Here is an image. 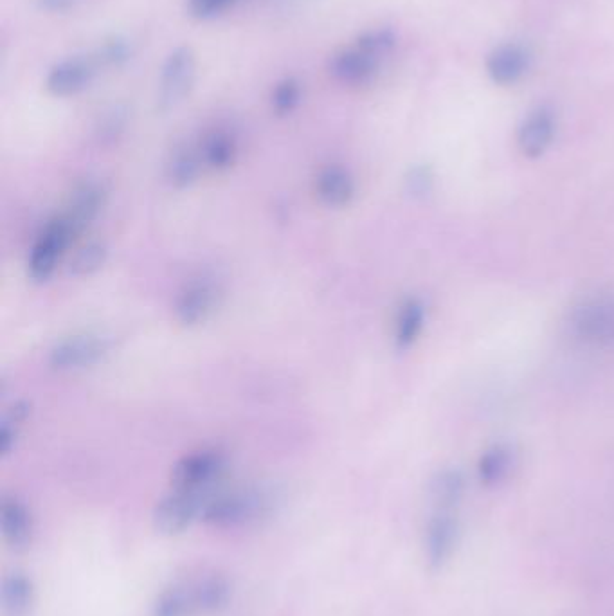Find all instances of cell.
Wrapping results in <instances>:
<instances>
[{"instance_id":"cell-9","label":"cell","mask_w":614,"mask_h":616,"mask_svg":"<svg viewBox=\"0 0 614 616\" xmlns=\"http://www.w3.org/2000/svg\"><path fill=\"white\" fill-rule=\"evenodd\" d=\"M382 65V58L353 42V46L344 47L330 56L326 69L335 82L346 87H362L379 76Z\"/></svg>"},{"instance_id":"cell-25","label":"cell","mask_w":614,"mask_h":616,"mask_svg":"<svg viewBox=\"0 0 614 616\" xmlns=\"http://www.w3.org/2000/svg\"><path fill=\"white\" fill-rule=\"evenodd\" d=\"M301 101H303V85L294 76H287L272 87L271 109L280 118L296 112Z\"/></svg>"},{"instance_id":"cell-2","label":"cell","mask_w":614,"mask_h":616,"mask_svg":"<svg viewBox=\"0 0 614 616\" xmlns=\"http://www.w3.org/2000/svg\"><path fill=\"white\" fill-rule=\"evenodd\" d=\"M197 80V55L190 46L173 47L164 58L155 105L161 114H168L181 107L190 98Z\"/></svg>"},{"instance_id":"cell-5","label":"cell","mask_w":614,"mask_h":616,"mask_svg":"<svg viewBox=\"0 0 614 616\" xmlns=\"http://www.w3.org/2000/svg\"><path fill=\"white\" fill-rule=\"evenodd\" d=\"M226 467V454L218 449H202V451L186 454L173 465L172 476H170L172 487L173 489L211 492V487L224 474Z\"/></svg>"},{"instance_id":"cell-14","label":"cell","mask_w":614,"mask_h":616,"mask_svg":"<svg viewBox=\"0 0 614 616\" xmlns=\"http://www.w3.org/2000/svg\"><path fill=\"white\" fill-rule=\"evenodd\" d=\"M314 190L317 199L328 208H346L355 197V181L341 164H328L317 172Z\"/></svg>"},{"instance_id":"cell-16","label":"cell","mask_w":614,"mask_h":616,"mask_svg":"<svg viewBox=\"0 0 614 616\" xmlns=\"http://www.w3.org/2000/svg\"><path fill=\"white\" fill-rule=\"evenodd\" d=\"M103 206H105V190L100 182H83L74 190L69 206L62 215L71 224L74 233L80 235L83 229H87L92 220L100 215Z\"/></svg>"},{"instance_id":"cell-1","label":"cell","mask_w":614,"mask_h":616,"mask_svg":"<svg viewBox=\"0 0 614 616\" xmlns=\"http://www.w3.org/2000/svg\"><path fill=\"white\" fill-rule=\"evenodd\" d=\"M278 503L274 490L263 485L211 492L200 519L218 530L253 525L272 514Z\"/></svg>"},{"instance_id":"cell-26","label":"cell","mask_w":614,"mask_h":616,"mask_svg":"<svg viewBox=\"0 0 614 616\" xmlns=\"http://www.w3.org/2000/svg\"><path fill=\"white\" fill-rule=\"evenodd\" d=\"M463 494V478L460 472L443 471L433 481V498L442 508L456 505Z\"/></svg>"},{"instance_id":"cell-3","label":"cell","mask_w":614,"mask_h":616,"mask_svg":"<svg viewBox=\"0 0 614 616\" xmlns=\"http://www.w3.org/2000/svg\"><path fill=\"white\" fill-rule=\"evenodd\" d=\"M74 233L64 215H58L47 222L31 247L28 258V276L37 283H44L55 274L65 249L73 244Z\"/></svg>"},{"instance_id":"cell-11","label":"cell","mask_w":614,"mask_h":616,"mask_svg":"<svg viewBox=\"0 0 614 616\" xmlns=\"http://www.w3.org/2000/svg\"><path fill=\"white\" fill-rule=\"evenodd\" d=\"M532 67L530 51L519 42L497 44L485 60V71L490 82L499 87H512L521 82Z\"/></svg>"},{"instance_id":"cell-23","label":"cell","mask_w":614,"mask_h":616,"mask_svg":"<svg viewBox=\"0 0 614 616\" xmlns=\"http://www.w3.org/2000/svg\"><path fill=\"white\" fill-rule=\"evenodd\" d=\"M134 44L125 37H110L103 40L100 46L92 51L96 64L100 65L101 71L121 69L134 58Z\"/></svg>"},{"instance_id":"cell-19","label":"cell","mask_w":614,"mask_h":616,"mask_svg":"<svg viewBox=\"0 0 614 616\" xmlns=\"http://www.w3.org/2000/svg\"><path fill=\"white\" fill-rule=\"evenodd\" d=\"M0 602L4 616H29L35 606V584L22 571H11L2 580Z\"/></svg>"},{"instance_id":"cell-6","label":"cell","mask_w":614,"mask_h":616,"mask_svg":"<svg viewBox=\"0 0 614 616\" xmlns=\"http://www.w3.org/2000/svg\"><path fill=\"white\" fill-rule=\"evenodd\" d=\"M211 492L172 489L154 508V526L159 534L177 535L202 516Z\"/></svg>"},{"instance_id":"cell-28","label":"cell","mask_w":614,"mask_h":616,"mask_svg":"<svg viewBox=\"0 0 614 616\" xmlns=\"http://www.w3.org/2000/svg\"><path fill=\"white\" fill-rule=\"evenodd\" d=\"M37 8L49 15H65L78 10L85 0H35Z\"/></svg>"},{"instance_id":"cell-22","label":"cell","mask_w":614,"mask_h":616,"mask_svg":"<svg viewBox=\"0 0 614 616\" xmlns=\"http://www.w3.org/2000/svg\"><path fill=\"white\" fill-rule=\"evenodd\" d=\"M514 463V453L506 444L492 445L479 458V480L485 485H496L505 480Z\"/></svg>"},{"instance_id":"cell-17","label":"cell","mask_w":614,"mask_h":616,"mask_svg":"<svg viewBox=\"0 0 614 616\" xmlns=\"http://www.w3.org/2000/svg\"><path fill=\"white\" fill-rule=\"evenodd\" d=\"M204 168L197 143H182L175 146L164 166V175L173 188L184 190L195 184Z\"/></svg>"},{"instance_id":"cell-15","label":"cell","mask_w":614,"mask_h":616,"mask_svg":"<svg viewBox=\"0 0 614 616\" xmlns=\"http://www.w3.org/2000/svg\"><path fill=\"white\" fill-rule=\"evenodd\" d=\"M200 157L206 170L226 172L238 159V139L227 128H213L206 132L199 143Z\"/></svg>"},{"instance_id":"cell-4","label":"cell","mask_w":614,"mask_h":616,"mask_svg":"<svg viewBox=\"0 0 614 616\" xmlns=\"http://www.w3.org/2000/svg\"><path fill=\"white\" fill-rule=\"evenodd\" d=\"M112 350L109 337L100 334H76L58 341L47 357L55 372H82L101 363Z\"/></svg>"},{"instance_id":"cell-18","label":"cell","mask_w":614,"mask_h":616,"mask_svg":"<svg viewBox=\"0 0 614 616\" xmlns=\"http://www.w3.org/2000/svg\"><path fill=\"white\" fill-rule=\"evenodd\" d=\"M458 525L451 510L440 507V512L429 521L425 530V552L433 566H440L452 552L456 543Z\"/></svg>"},{"instance_id":"cell-21","label":"cell","mask_w":614,"mask_h":616,"mask_svg":"<svg viewBox=\"0 0 614 616\" xmlns=\"http://www.w3.org/2000/svg\"><path fill=\"white\" fill-rule=\"evenodd\" d=\"M197 613L191 579H179L168 584L155 598L152 616H191Z\"/></svg>"},{"instance_id":"cell-12","label":"cell","mask_w":614,"mask_h":616,"mask_svg":"<svg viewBox=\"0 0 614 616\" xmlns=\"http://www.w3.org/2000/svg\"><path fill=\"white\" fill-rule=\"evenodd\" d=\"M0 526L4 541L15 552H26L33 544L35 521L26 503L17 496L6 494L0 501Z\"/></svg>"},{"instance_id":"cell-13","label":"cell","mask_w":614,"mask_h":616,"mask_svg":"<svg viewBox=\"0 0 614 616\" xmlns=\"http://www.w3.org/2000/svg\"><path fill=\"white\" fill-rule=\"evenodd\" d=\"M197 613L215 615L224 611L233 598V584L220 571L209 570L191 579Z\"/></svg>"},{"instance_id":"cell-24","label":"cell","mask_w":614,"mask_h":616,"mask_svg":"<svg viewBox=\"0 0 614 616\" xmlns=\"http://www.w3.org/2000/svg\"><path fill=\"white\" fill-rule=\"evenodd\" d=\"M107 256H109V249L103 242H100V240L87 242L73 254V258L69 262V274H73L76 278L91 276L105 265Z\"/></svg>"},{"instance_id":"cell-10","label":"cell","mask_w":614,"mask_h":616,"mask_svg":"<svg viewBox=\"0 0 614 616\" xmlns=\"http://www.w3.org/2000/svg\"><path fill=\"white\" fill-rule=\"evenodd\" d=\"M559 130L557 112L550 105H539L524 116L517 130V146L528 159H539L555 143Z\"/></svg>"},{"instance_id":"cell-20","label":"cell","mask_w":614,"mask_h":616,"mask_svg":"<svg viewBox=\"0 0 614 616\" xmlns=\"http://www.w3.org/2000/svg\"><path fill=\"white\" fill-rule=\"evenodd\" d=\"M427 310L422 299L409 298L400 305L395 318V346L398 350H407L415 345L424 332Z\"/></svg>"},{"instance_id":"cell-8","label":"cell","mask_w":614,"mask_h":616,"mask_svg":"<svg viewBox=\"0 0 614 616\" xmlns=\"http://www.w3.org/2000/svg\"><path fill=\"white\" fill-rule=\"evenodd\" d=\"M222 298V289L217 281L209 276H200L188 281L177 294L173 312L177 321L184 327H197L208 321L217 310Z\"/></svg>"},{"instance_id":"cell-27","label":"cell","mask_w":614,"mask_h":616,"mask_svg":"<svg viewBox=\"0 0 614 616\" xmlns=\"http://www.w3.org/2000/svg\"><path fill=\"white\" fill-rule=\"evenodd\" d=\"M235 0H188V13L193 19L213 20L233 4Z\"/></svg>"},{"instance_id":"cell-7","label":"cell","mask_w":614,"mask_h":616,"mask_svg":"<svg viewBox=\"0 0 614 616\" xmlns=\"http://www.w3.org/2000/svg\"><path fill=\"white\" fill-rule=\"evenodd\" d=\"M100 73L92 55L65 56L49 67L44 85L55 98H73L87 91Z\"/></svg>"}]
</instances>
